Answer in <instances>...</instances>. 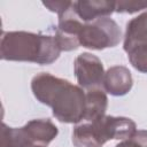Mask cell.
Returning a JSON list of instances; mask_svg holds the SVG:
<instances>
[{"mask_svg":"<svg viewBox=\"0 0 147 147\" xmlns=\"http://www.w3.org/2000/svg\"><path fill=\"white\" fill-rule=\"evenodd\" d=\"M147 41V13L136 17L127 24L126 38H125V51L137 42Z\"/></svg>","mask_w":147,"mask_h":147,"instance_id":"cell-4","label":"cell"},{"mask_svg":"<svg viewBox=\"0 0 147 147\" xmlns=\"http://www.w3.org/2000/svg\"><path fill=\"white\" fill-rule=\"evenodd\" d=\"M118 37V28L109 18H100L92 24L83 25L78 33V39L85 47L98 49L116 45Z\"/></svg>","mask_w":147,"mask_h":147,"instance_id":"cell-2","label":"cell"},{"mask_svg":"<svg viewBox=\"0 0 147 147\" xmlns=\"http://www.w3.org/2000/svg\"><path fill=\"white\" fill-rule=\"evenodd\" d=\"M76 11L79 17L84 21L93 20V17L99 15H108L111 14L116 7V2H75Z\"/></svg>","mask_w":147,"mask_h":147,"instance_id":"cell-3","label":"cell"},{"mask_svg":"<svg viewBox=\"0 0 147 147\" xmlns=\"http://www.w3.org/2000/svg\"><path fill=\"white\" fill-rule=\"evenodd\" d=\"M118 82L131 84L130 72L125 68H118L117 67V68H113L111 70H109L107 72L106 80H105V85H106L107 91H109V93L116 94V95L126 93V91L123 88V86Z\"/></svg>","mask_w":147,"mask_h":147,"instance_id":"cell-6","label":"cell"},{"mask_svg":"<svg viewBox=\"0 0 147 147\" xmlns=\"http://www.w3.org/2000/svg\"><path fill=\"white\" fill-rule=\"evenodd\" d=\"M107 106V99L100 91H91L86 98L84 118L87 121H95L102 117V114Z\"/></svg>","mask_w":147,"mask_h":147,"instance_id":"cell-5","label":"cell"},{"mask_svg":"<svg viewBox=\"0 0 147 147\" xmlns=\"http://www.w3.org/2000/svg\"><path fill=\"white\" fill-rule=\"evenodd\" d=\"M32 88L41 102L53 107V114L60 121L78 122L84 117V94L69 82L44 74L34 77Z\"/></svg>","mask_w":147,"mask_h":147,"instance_id":"cell-1","label":"cell"},{"mask_svg":"<svg viewBox=\"0 0 147 147\" xmlns=\"http://www.w3.org/2000/svg\"><path fill=\"white\" fill-rule=\"evenodd\" d=\"M146 7H147L146 2H116L115 9L117 11L133 13L136 10H140L142 8H146Z\"/></svg>","mask_w":147,"mask_h":147,"instance_id":"cell-7","label":"cell"}]
</instances>
